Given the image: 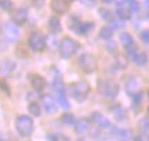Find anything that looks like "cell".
<instances>
[{"mask_svg":"<svg viewBox=\"0 0 149 141\" xmlns=\"http://www.w3.org/2000/svg\"><path fill=\"white\" fill-rule=\"evenodd\" d=\"M69 91L72 98H74L77 103L84 101L88 93H90V86L86 83V82H74L69 86Z\"/></svg>","mask_w":149,"mask_h":141,"instance_id":"obj_1","label":"cell"},{"mask_svg":"<svg viewBox=\"0 0 149 141\" xmlns=\"http://www.w3.org/2000/svg\"><path fill=\"white\" fill-rule=\"evenodd\" d=\"M15 129L21 137H29L33 131V120L26 115H19L15 119Z\"/></svg>","mask_w":149,"mask_h":141,"instance_id":"obj_2","label":"cell"},{"mask_svg":"<svg viewBox=\"0 0 149 141\" xmlns=\"http://www.w3.org/2000/svg\"><path fill=\"white\" fill-rule=\"evenodd\" d=\"M98 90L101 93V96L107 100H113L116 98L117 93H119V84L115 80L107 79V80H102L98 86Z\"/></svg>","mask_w":149,"mask_h":141,"instance_id":"obj_3","label":"cell"},{"mask_svg":"<svg viewBox=\"0 0 149 141\" xmlns=\"http://www.w3.org/2000/svg\"><path fill=\"white\" fill-rule=\"evenodd\" d=\"M77 49H79V43L76 40L70 38H64L59 44V55L62 58H69L77 51Z\"/></svg>","mask_w":149,"mask_h":141,"instance_id":"obj_4","label":"cell"},{"mask_svg":"<svg viewBox=\"0 0 149 141\" xmlns=\"http://www.w3.org/2000/svg\"><path fill=\"white\" fill-rule=\"evenodd\" d=\"M77 64H79V68L83 70L84 73H91V72H94V70H95V68H97L95 57H93L91 54L80 55Z\"/></svg>","mask_w":149,"mask_h":141,"instance_id":"obj_5","label":"cell"},{"mask_svg":"<svg viewBox=\"0 0 149 141\" xmlns=\"http://www.w3.org/2000/svg\"><path fill=\"white\" fill-rule=\"evenodd\" d=\"M28 43H29V47H31L33 51H36V53L43 51L44 47H46V40H44L42 33H39V32H32L31 33Z\"/></svg>","mask_w":149,"mask_h":141,"instance_id":"obj_6","label":"cell"},{"mask_svg":"<svg viewBox=\"0 0 149 141\" xmlns=\"http://www.w3.org/2000/svg\"><path fill=\"white\" fill-rule=\"evenodd\" d=\"M3 32H4V38L7 42H14L18 38V28L15 27V24L13 22H6L3 25Z\"/></svg>","mask_w":149,"mask_h":141,"instance_id":"obj_7","label":"cell"},{"mask_svg":"<svg viewBox=\"0 0 149 141\" xmlns=\"http://www.w3.org/2000/svg\"><path fill=\"white\" fill-rule=\"evenodd\" d=\"M91 120H93V123L95 126H98L100 129H109V127H111V122H109L101 112H93Z\"/></svg>","mask_w":149,"mask_h":141,"instance_id":"obj_8","label":"cell"},{"mask_svg":"<svg viewBox=\"0 0 149 141\" xmlns=\"http://www.w3.org/2000/svg\"><path fill=\"white\" fill-rule=\"evenodd\" d=\"M74 131H76V134H79V136H84L87 134L88 131H90V122L84 118H81L79 120H74Z\"/></svg>","mask_w":149,"mask_h":141,"instance_id":"obj_9","label":"cell"},{"mask_svg":"<svg viewBox=\"0 0 149 141\" xmlns=\"http://www.w3.org/2000/svg\"><path fill=\"white\" fill-rule=\"evenodd\" d=\"M51 10L55 14H65L68 10V1L66 0H51Z\"/></svg>","mask_w":149,"mask_h":141,"instance_id":"obj_10","label":"cell"},{"mask_svg":"<svg viewBox=\"0 0 149 141\" xmlns=\"http://www.w3.org/2000/svg\"><path fill=\"white\" fill-rule=\"evenodd\" d=\"M14 69H15V64L11 60H3L0 62V75L1 76H10Z\"/></svg>","mask_w":149,"mask_h":141,"instance_id":"obj_11","label":"cell"},{"mask_svg":"<svg viewBox=\"0 0 149 141\" xmlns=\"http://www.w3.org/2000/svg\"><path fill=\"white\" fill-rule=\"evenodd\" d=\"M43 107H44L47 114H54V112H57V109H58L55 100H54L51 96H44V97H43Z\"/></svg>","mask_w":149,"mask_h":141,"instance_id":"obj_12","label":"cell"},{"mask_svg":"<svg viewBox=\"0 0 149 141\" xmlns=\"http://www.w3.org/2000/svg\"><path fill=\"white\" fill-rule=\"evenodd\" d=\"M111 112L115 116V119L119 120V122H123V120L127 118V112H126V109L123 108L120 104H115L111 108Z\"/></svg>","mask_w":149,"mask_h":141,"instance_id":"obj_13","label":"cell"},{"mask_svg":"<svg viewBox=\"0 0 149 141\" xmlns=\"http://www.w3.org/2000/svg\"><path fill=\"white\" fill-rule=\"evenodd\" d=\"M126 93L128 96H134V94L139 93V82L135 77H130L126 82Z\"/></svg>","mask_w":149,"mask_h":141,"instance_id":"obj_14","label":"cell"},{"mask_svg":"<svg viewBox=\"0 0 149 141\" xmlns=\"http://www.w3.org/2000/svg\"><path fill=\"white\" fill-rule=\"evenodd\" d=\"M28 20V11L25 8H18V10L13 14V21L17 25H24Z\"/></svg>","mask_w":149,"mask_h":141,"instance_id":"obj_15","label":"cell"},{"mask_svg":"<svg viewBox=\"0 0 149 141\" xmlns=\"http://www.w3.org/2000/svg\"><path fill=\"white\" fill-rule=\"evenodd\" d=\"M31 84L33 86L35 90L40 91V90H43V89L46 87L47 82H46V79H44L43 76H40V75H32L31 76Z\"/></svg>","mask_w":149,"mask_h":141,"instance_id":"obj_16","label":"cell"},{"mask_svg":"<svg viewBox=\"0 0 149 141\" xmlns=\"http://www.w3.org/2000/svg\"><path fill=\"white\" fill-rule=\"evenodd\" d=\"M115 130H112V134L115 136L117 141H128L130 140V131L127 129H120V127H113Z\"/></svg>","mask_w":149,"mask_h":141,"instance_id":"obj_17","label":"cell"},{"mask_svg":"<svg viewBox=\"0 0 149 141\" xmlns=\"http://www.w3.org/2000/svg\"><path fill=\"white\" fill-rule=\"evenodd\" d=\"M47 27H48V29H50V32H53V33L61 32V22H59V18L51 17L47 22Z\"/></svg>","mask_w":149,"mask_h":141,"instance_id":"obj_18","label":"cell"},{"mask_svg":"<svg viewBox=\"0 0 149 141\" xmlns=\"http://www.w3.org/2000/svg\"><path fill=\"white\" fill-rule=\"evenodd\" d=\"M93 28H94V22H80L77 29H76V32L79 35H87Z\"/></svg>","mask_w":149,"mask_h":141,"instance_id":"obj_19","label":"cell"},{"mask_svg":"<svg viewBox=\"0 0 149 141\" xmlns=\"http://www.w3.org/2000/svg\"><path fill=\"white\" fill-rule=\"evenodd\" d=\"M133 60H134V62H135V65L144 66V65H146V62H148V55L145 54L144 51H138V53L133 57Z\"/></svg>","mask_w":149,"mask_h":141,"instance_id":"obj_20","label":"cell"},{"mask_svg":"<svg viewBox=\"0 0 149 141\" xmlns=\"http://www.w3.org/2000/svg\"><path fill=\"white\" fill-rule=\"evenodd\" d=\"M116 13H117V17H119L120 20H123V21H127V20L131 18V10L128 8L127 6H124V7H119Z\"/></svg>","mask_w":149,"mask_h":141,"instance_id":"obj_21","label":"cell"},{"mask_svg":"<svg viewBox=\"0 0 149 141\" xmlns=\"http://www.w3.org/2000/svg\"><path fill=\"white\" fill-rule=\"evenodd\" d=\"M120 42H122V44L124 46L126 50L130 49V47L134 44V40H133V38H131V35L127 32H123L122 35H120Z\"/></svg>","mask_w":149,"mask_h":141,"instance_id":"obj_22","label":"cell"},{"mask_svg":"<svg viewBox=\"0 0 149 141\" xmlns=\"http://www.w3.org/2000/svg\"><path fill=\"white\" fill-rule=\"evenodd\" d=\"M139 129H141V133H142V137L146 138L148 136V129H149V122H148V118H142V119L139 120Z\"/></svg>","mask_w":149,"mask_h":141,"instance_id":"obj_23","label":"cell"},{"mask_svg":"<svg viewBox=\"0 0 149 141\" xmlns=\"http://www.w3.org/2000/svg\"><path fill=\"white\" fill-rule=\"evenodd\" d=\"M112 35H113V31L109 27H102L101 31H100V38L104 39V40H109L112 38Z\"/></svg>","mask_w":149,"mask_h":141,"instance_id":"obj_24","label":"cell"},{"mask_svg":"<svg viewBox=\"0 0 149 141\" xmlns=\"http://www.w3.org/2000/svg\"><path fill=\"white\" fill-rule=\"evenodd\" d=\"M74 120L76 119H74L73 114H68V112H66V114H64L61 116V122H62L65 126H72L74 123Z\"/></svg>","mask_w":149,"mask_h":141,"instance_id":"obj_25","label":"cell"},{"mask_svg":"<svg viewBox=\"0 0 149 141\" xmlns=\"http://www.w3.org/2000/svg\"><path fill=\"white\" fill-rule=\"evenodd\" d=\"M57 97H58V104L61 108L64 109H68L69 108V101H68V98L65 96L64 93H61V94H57Z\"/></svg>","mask_w":149,"mask_h":141,"instance_id":"obj_26","label":"cell"},{"mask_svg":"<svg viewBox=\"0 0 149 141\" xmlns=\"http://www.w3.org/2000/svg\"><path fill=\"white\" fill-rule=\"evenodd\" d=\"M29 112H31L33 116H39L40 112H42V111H40V105L37 103H31L29 104Z\"/></svg>","mask_w":149,"mask_h":141,"instance_id":"obj_27","label":"cell"},{"mask_svg":"<svg viewBox=\"0 0 149 141\" xmlns=\"http://www.w3.org/2000/svg\"><path fill=\"white\" fill-rule=\"evenodd\" d=\"M115 62H116V65L119 66V68H122V69L127 66V60H126V57H124V55H117Z\"/></svg>","mask_w":149,"mask_h":141,"instance_id":"obj_28","label":"cell"},{"mask_svg":"<svg viewBox=\"0 0 149 141\" xmlns=\"http://www.w3.org/2000/svg\"><path fill=\"white\" fill-rule=\"evenodd\" d=\"M127 7L131 11H135V13L139 11V3L137 0H127Z\"/></svg>","mask_w":149,"mask_h":141,"instance_id":"obj_29","label":"cell"},{"mask_svg":"<svg viewBox=\"0 0 149 141\" xmlns=\"http://www.w3.org/2000/svg\"><path fill=\"white\" fill-rule=\"evenodd\" d=\"M68 24H69L70 29L76 32V29H77V27H79L80 21H79V18H77V17H70V20H69V22H68Z\"/></svg>","mask_w":149,"mask_h":141,"instance_id":"obj_30","label":"cell"},{"mask_svg":"<svg viewBox=\"0 0 149 141\" xmlns=\"http://www.w3.org/2000/svg\"><path fill=\"white\" fill-rule=\"evenodd\" d=\"M0 7L4 11H11V8H13V1H11V0H0Z\"/></svg>","mask_w":149,"mask_h":141,"instance_id":"obj_31","label":"cell"},{"mask_svg":"<svg viewBox=\"0 0 149 141\" xmlns=\"http://www.w3.org/2000/svg\"><path fill=\"white\" fill-rule=\"evenodd\" d=\"M131 97H133L134 109H137V107H139V104H141V100H142V94H141V93H137V94H134V96H131Z\"/></svg>","mask_w":149,"mask_h":141,"instance_id":"obj_32","label":"cell"},{"mask_svg":"<svg viewBox=\"0 0 149 141\" xmlns=\"http://www.w3.org/2000/svg\"><path fill=\"white\" fill-rule=\"evenodd\" d=\"M100 14H101L102 18H104V20H107V21H111V20H112V13H111V11H108L107 8H102V10H100Z\"/></svg>","mask_w":149,"mask_h":141,"instance_id":"obj_33","label":"cell"},{"mask_svg":"<svg viewBox=\"0 0 149 141\" xmlns=\"http://www.w3.org/2000/svg\"><path fill=\"white\" fill-rule=\"evenodd\" d=\"M139 38H141V40H142V43L144 44L149 43V33H148V31H142L141 35H139Z\"/></svg>","mask_w":149,"mask_h":141,"instance_id":"obj_34","label":"cell"},{"mask_svg":"<svg viewBox=\"0 0 149 141\" xmlns=\"http://www.w3.org/2000/svg\"><path fill=\"white\" fill-rule=\"evenodd\" d=\"M29 1L32 3L33 7H36V8H40V7L44 4V1H46V0H29Z\"/></svg>","mask_w":149,"mask_h":141,"instance_id":"obj_35","label":"cell"},{"mask_svg":"<svg viewBox=\"0 0 149 141\" xmlns=\"http://www.w3.org/2000/svg\"><path fill=\"white\" fill-rule=\"evenodd\" d=\"M81 3L84 6H87V7H91V6L95 4V0H81Z\"/></svg>","mask_w":149,"mask_h":141,"instance_id":"obj_36","label":"cell"},{"mask_svg":"<svg viewBox=\"0 0 149 141\" xmlns=\"http://www.w3.org/2000/svg\"><path fill=\"white\" fill-rule=\"evenodd\" d=\"M0 87L3 89V90H6L7 93H10V90H8V87H7V83H6L3 79H0Z\"/></svg>","mask_w":149,"mask_h":141,"instance_id":"obj_37","label":"cell"},{"mask_svg":"<svg viewBox=\"0 0 149 141\" xmlns=\"http://www.w3.org/2000/svg\"><path fill=\"white\" fill-rule=\"evenodd\" d=\"M111 25L112 28H122V22H117V21H113V20H111Z\"/></svg>","mask_w":149,"mask_h":141,"instance_id":"obj_38","label":"cell"},{"mask_svg":"<svg viewBox=\"0 0 149 141\" xmlns=\"http://www.w3.org/2000/svg\"><path fill=\"white\" fill-rule=\"evenodd\" d=\"M133 141H146V140H145V138H144L142 136H138V137H134V140H133Z\"/></svg>","mask_w":149,"mask_h":141,"instance_id":"obj_39","label":"cell"},{"mask_svg":"<svg viewBox=\"0 0 149 141\" xmlns=\"http://www.w3.org/2000/svg\"><path fill=\"white\" fill-rule=\"evenodd\" d=\"M115 1H117V3H123V1H126V0H115Z\"/></svg>","mask_w":149,"mask_h":141,"instance_id":"obj_40","label":"cell"},{"mask_svg":"<svg viewBox=\"0 0 149 141\" xmlns=\"http://www.w3.org/2000/svg\"><path fill=\"white\" fill-rule=\"evenodd\" d=\"M104 1H107V3H109V1H112V0H104Z\"/></svg>","mask_w":149,"mask_h":141,"instance_id":"obj_41","label":"cell"},{"mask_svg":"<svg viewBox=\"0 0 149 141\" xmlns=\"http://www.w3.org/2000/svg\"><path fill=\"white\" fill-rule=\"evenodd\" d=\"M0 141H7V140H4V138H0Z\"/></svg>","mask_w":149,"mask_h":141,"instance_id":"obj_42","label":"cell"},{"mask_svg":"<svg viewBox=\"0 0 149 141\" xmlns=\"http://www.w3.org/2000/svg\"><path fill=\"white\" fill-rule=\"evenodd\" d=\"M81 141H84V140H81Z\"/></svg>","mask_w":149,"mask_h":141,"instance_id":"obj_43","label":"cell"}]
</instances>
